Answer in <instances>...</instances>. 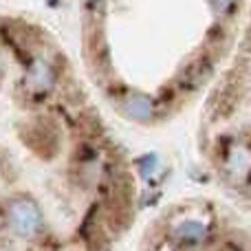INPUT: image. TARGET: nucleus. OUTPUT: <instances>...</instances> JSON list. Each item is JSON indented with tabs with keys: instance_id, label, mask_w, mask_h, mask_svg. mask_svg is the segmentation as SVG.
I'll list each match as a JSON object with an SVG mask.
<instances>
[{
	"instance_id": "1",
	"label": "nucleus",
	"mask_w": 251,
	"mask_h": 251,
	"mask_svg": "<svg viewBox=\"0 0 251 251\" xmlns=\"http://www.w3.org/2000/svg\"><path fill=\"white\" fill-rule=\"evenodd\" d=\"M4 216H7L9 229L22 238H33L42 229V212L38 203L26 196H16L9 201L4 207Z\"/></svg>"
},
{
	"instance_id": "2",
	"label": "nucleus",
	"mask_w": 251,
	"mask_h": 251,
	"mask_svg": "<svg viewBox=\"0 0 251 251\" xmlns=\"http://www.w3.org/2000/svg\"><path fill=\"white\" fill-rule=\"evenodd\" d=\"M119 106L132 119H150L154 115V100L139 91H128L126 88L122 95H119Z\"/></svg>"
},
{
	"instance_id": "3",
	"label": "nucleus",
	"mask_w": 251,
	"mask_h": 251,
	"mask_svg": "<svg viewBox=\"0 0 251 251\" xmlns=\"http://www.w3.org/2000/svg\"><path fill=\"white\" fill-rule=\"evenodd\" d=\"M174 234H176V238L183 240V243H199V240L205 236V229L201 223L187 221V223H183V225H178Z\"/></svg>"
}]
</instances>
